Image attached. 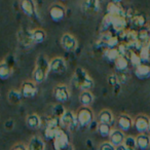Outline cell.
I'll return each mask as SVG.
<instances>
[{
	"label": "cell",
	"instance_id": "obj_1",
	"mask_svg": "<svg viewBox=\"0 0 150 150\" xmlns=\"http://www.w3.org/2000/svg\"><path fill=\"white\" fill-rule=\"evenodd\" d=\"M50 72V60L45 54H39L36 59L35 67L32 73V80H34L37 84H41L46 79Z\"/></svg>",
	"mask_w": 150,
	"mask_h": 150
},
{
	"label": "cell",
	"instance_id": "obj_2",
	"mask_svg": "<svg viewBox=\"0 0 150 150\" xmlns=\"http://www.w3.org/2000/svg\"><path fill=\"white\" fill-rule=\"evenodd\" d=\"M72 80L74 86L76 88H80L81 91H91L95 86L93 78L81 67H77L75 69Z\"/></svg>",
	"mask_w": 150,
	"mask_h": 150
},
{
	"label": "cell",
	"instance_id": "obj_3",
	"mask_svg": "<svg viewBox=\"0 0 150 150\" xmlns=\"http://www.w3.org/2000/svg\"><path fill=\"white\" fill-rule=\"evenodd\" d=\"M54 141V150H74L73 146L70 142V138H69L68 134L61 129L56 135Z\"/></svg>",
	"mask_w": 150,
	"mask_h": 150
},
{
	"label": "cell",
	"instance_id": "obj_4",
	"mask_svg": "<svg viewBox=\"0 0 150 150\" xmlns=\"http://www.w3.org/2000/svg\"><path fill=\"white\" fill-rule=\"evenodd\" d=\"M61 120L59 117L52 116L46 119L45 129H44V137L47 140H54L58 132L62 129Z\"/></svg>",
	"mask_w": 150,
	"mask_h": 150
},
{
	"label": "cell",
	"instance_id": "obj_5",
	"mask_svg": "<svg viewBox=\"0 0 150 150\" xmlns=\"http://www.w3.org/2000/svg\"><path fill=\"white\" fill-rule=\"evenodd\" d=\"M76 118L80 127H88L94 121V112L90 107H80L76 112Z\"/></svg>",
	"mask_w": 150,
	"mask_h": 150
},
{
	"label": "cell",
	"instance_id": "obj_6",
	"mask_svg": "<svg viewBox=\"0 0 150 150\" xmlns=\"http://www.w3.org/2000/svg\"><path fill=\"white\" fill-rule=\"evenodd\" d=\"M61 125L70 132H75L79 127V123L76 118V114L71 110H66L64 114L60 117Z\"/></svg>",
	"mask_w": 150,
	"mask_h": 150
},
{
	"label": "cell",
	"instance_id": "obj_7",
	"mask_svg": "<svg viewBox=\"0 0 150 150\" xmlns=\"http://www.w3.org/2000/svg\"><path fill=\"white\" fill-rule=\"evenodd\" d=\"M19 4L24 15L27 16L30 19L38 20L37 4H36L35 0H20Z\"/></svg>",
	"mask_w": 150,
	"mask_h": 150
},
{
	"label": "cell",
	"instance_id": "obj_8",
	"mask_svg": "<svg viewBox=\"0 0 150 150\" xmlns=\"http://www.w3.org/2000/svg\"><path fill=\"white\" fill-rule=\"evenodd\" d=\"M37 86L38 84L32 79H28L22 82L21 86H20V92H21L23 98L32 99L36 97V95L38 94Z\"/></svg>",
	"mask_w": 150,
	"mask_h": 150
},
{
	"label": "cell",
	"instance_id": "obj_9",
	"mask_svg": "<svg viewBox=\"0 0 150 150\" xmlns=\"http://www.w3.org/2000/svg\"><path fill=\"white\" fill-rule=\"evenodd\" d=\"M60 43L61 46L68 52H75V50H77V46H78L77 39L75 38L74 35H72L71 33H68V32H66V33H64L61 36Z\"/></svg>",
	"mask_w": 150,
	"mask_h": 150
},
{
	"label": "cell",
	"instance_id": "obj_10",
	"mask_svg": "<svg viewBox=\"0 0 150 150\" xmlns=\"http://www.w3.org/2000/svg\"><path fill=\"white\" fill-rule=\"evenodd\" d=\"M48 13L52 22L59 23L63 21L66 17V7L61 3H54L50 6Z\"/></svg>",
	"mask_w": 150,
	"mask_h": 150
},
{
	"label": "cell",
	"instance_id": "obj_11",
	"mask_svg": "<svg viewBox=\"0 0 150 150\" xmlns=\"http://www.w3.org/2000/svg\"><path fill=\"white\" fill-rule=\"evenodd\" d=\"M52 95L56 98V100L60 103H65L69 101L71 97L70 90L69 88L64 83H59L52 90Z\"/></svg>",
	"mask_w": 150,
	"mask_h": 150
},
{
	"label": "cell",
	"instance_id": "obj_12",
	"mask_svg": "<svg viewBox=\"0 0 150 150\" xmlns=\"http://www.w3.org/2000/svg\"><path fill=\"white\" fill-rule=\"evenodd\" d=\"M50 72L54 74H63L67 71L66 61L62 57H54L50 60Z\"/></svg>",
	"mask_w": 150,
	"mask_h": 150
},
{
	"label": "cell",
	"instance_id": "obj_13",
	"mask_svg": "<svg viewBox=\"0 0 150 150\" xmlns=\"http://www.w3.org/2000/svg\"><path fill=\"white\" fill-rule=\"evenodd\" d=\"M108 17L110 19L111 27L113 28L114 31L116 32L125 31V29L127 28V17H123V16H110V15H108Z\"/></svg>",
	"mask_w": 150,
	"mask_h": 150
},
{
	"label": "cell",
	"instance_id": "obj_14",
	"mask_svg": "<svg viewBox=\"0 0 150 150\" xmlns=\"http://www.w3.org/2000/svg\"><path fill=\"white\" fill-rule=\"evenodd\" d=\"M149 123L150 118L147 115L140 114L134 120V127L140 134H146V132H148L149 129Z\"/></svg>",
	"mask_w": 150,
	"mask_h": 150
},
{
	"label": "cell",
	"instance_id": "obj_15",
	"mask_svg": "<svg viewBox=\"0 0 150 150\" xmlns=\"http://www.w3.org/2000/svg\"><path fill=\"white\" fill-rule=\"evenodd\" d=\"M117 125L119 129L122 132H127L132 129L134 125V121L129 115L127 114H120L117 118Z\"/></svg>",
	"mask_w": 150,
	"mask_h": 150
},
{
	"label": "cell",
	"instance_id": "obj_16",
	"mask_svg": "<svg viewBox=\"0 0 150 150\" xmlns=\"http://www.w3.org/2000/svg\"><path fill=\"white\" fill-rule=\"evenodd\" d=\"M125 134L120 129H112L110 136H109V142L112 145H114L115 147H117L119 145H122L123 142H125Z\"/></svg>",
	"mask_w": 150,
	"mask_h": 150
},
{
	"label": "cell",
	"instance_id": "obj_17",
	"mask_svg": "<svg viewBox=\"0 0 150 150\" xmlns=\"http://www.w3.org/2000/svg\"><path fill=\"white\" fill-rule=\"evenodd\" d=\"M29 150H45V142L39 136H33L28 143Z\"/></svg>",
	"mask_w": 150,
	"mask_h": 150
},
{
	"label": "cell",
	"instance_id": "obj_18",
	"mask_svg": "<svg viewBox=\"0 0 150 150\" xmlns=\"http://www.w3.org/2000/svg\"><path fill=\"white\" fill-rule=\"evenodd\" d=\"M13 73V69L6 60H2L0 62V79L6 80L11 77Z\"/></svg>",
	"mask_w": 150,
	"mask_h": 150
},
{
	"label": "cell",
	"instance_id": "obj_19",
	"mask_svg": "<svg viewBox=\"0 0 150 150\" xmlns=\"http://www.w3.org/2000/svg\"><path fill=\"white\" fill-rule=\"evenodd\" d=\"M26 125L31 129H38L41 127V118L37 113H31L26 117Z\"/></svg>",
	"mask_w": 150,
	"mask_h": 150
},
{
	"label": "cell",
	"instance_id": "obj_20",
	"mask_svg": "<svg viewBox=\"0 0 150 150\" xmlns=\"http://www.w3.org/2000/svg\"><path fill=\"white\" fill-rule=\"evenodd\" d=\"M31 34L34 44H41L46 39V32L42 28H35V29L31 30Z\"/></svg>",
	"mask_w": 150,
	"mask_h": 150
},
{
	"label": "cell",
	"instance_id": "obj_21",
	"mask_svg": "<svg viewBox=\"0 0 150 150\" xmlns=\"http://www.w3.org/2000/svg\"><path fill=\"white\" fill-rule=\"evenodd\" d=\"M18 38H19V42L23 46H30L33 45V40H32V34L30 30L23 29V33L19 32L18 34Z\"/></svg>",
	"mask_w": 150,
	"mask_h": 150
},
{
	"label": "cell",
	"instance_id": "obj_22",
	"mask_svg": "<svg viewBox=\"0 0 150 150\" xmlns=\"http://www.w3.org/2000/svg\"><path fill=\"white\" fill-rule=\"evenodd\" d=\"M107 13L110 16H123L127 17V13L123 11L122 7L119 5V3H115L113 1L108 3L107 5Z\"/></svg>",
	"mask_w": 150,
	"mask_h": 150
},
{
	"label": "cell",
	"instance_id": "obj_23",
	"mask_svg": "<svg viewBox=\"0 0 150 150\" xmlns=\"http://www.w3.org/2000/svg\"><path fill=\"white\" fill-rule=\"evenodd\" d=\"M131 24L133 25V27L143 29L147 24V18L143 13H136L131 17Z\"/></svg>",
	"mask_w": 150,
	"mask_h": 150
},
{
	"label": "cell",
	"instance_id": "obj_24",
	"mask_svg": "<svg viewBox=\"0 0 150 150\" xmlns=\"http://www.w3.org/2000/svg\"><path fill=\"white\" fill-rule=\"evenodd\" d=\"M135 75L139 79H147L150 77V66L141 64L135 68Z\"/></svg>",
	"mask_w": 150,
	"mask_h": 150
},
{
	"label": "cell",
	"instance_id": "obj_25",
	"mask_svg": "<svg viewBox=\"0 0 150 150\" xmlns=\"http://www.w3.org/2000/svg\"><path fill=\"white\" fill-rule=\"evenodd\" d=\"M99 122L100 123H106V125H113L114 122V115L108 109H104L99 113Z\"/></svg>",
	"mask_w": 150,
	"mask_h": 150
},
{
	"label": "cell",
	"instance_id": "obj_26",
	"mask_svg": "<svg viewBox=\"0 0 150 150\" xmlns=\"http://www.w3.org/2000/svg\"><path fill=\"white\" fill-rule=\"evenodd\" d=\"M136 142H137V147L140 150H146L150 146V136L147 134H140L136 137Z\"/></svg>",
	"mask_w": 150,
	"mask_h": 150
},
{
	"label": "cell",
	"instance_id": "obj_27",
	"mask_svg": "<svg viewBox=\"0 0 150 150\" xmlns=\"http://www.w3.org/2000/svg\"><path fill=\"white\" fill-rule=\"evenodd\" d=\"M129 61L127 56H120L114 62V66L117 72H125L129 68Z\"/></svg>",
	"mask_w": 150,
	"mask_h": 150
},
{
	"label": "cell",
	"instance_id": "obj_28",
	"mask_svg": "<svg viewBox=\"0 0 150 150\" xmlns=\"http://www.w3.org/2000/svg\"><path fill=\"white\" fill-rule=\"evenodd\" d=\"M79 102L82 106L90 107L94 102V95L91 91H82L79 95Z\"/></svg>",
	"mask_w": 150,
	"mask_h": 150
},
{
	"label": "cell",
	"instance_id": "obj_29",
	"mask_svg": "<svg viewBox=\"0 0 150 150\" xmlns=\"http://www.w3.org/2000/svg\"><path fill=\"white\" fill-rule=\"evenodd\" d=\"M7 99H8V102L13 105H18L21 103L23 96H22L20 90H15V88H11L7 93Z\"/></svg>",
	"mask_w": 150,
	"mask_h": 150
},
{
	"label": "cell",
	"instance_id": "obj_30",
	"mask_svg": "<svg viewBox=\"0 0 150 150\" xmlns=\"http://www.w3.org/2000/svg\"><path fill=\"white\" fill-rule=\"evenodd\" d=\"M83 9L86 11L98 13L100 9V2L99 0H86L83 3Z\"/></svg>",
	"mask_w": 150,
	"mask_h": 150
},
{
	"label": "cell",
	"instance_id": "obj_31",
	"mask_svg": "<svg viewBox=\"0 0 150 150\" xmlns=\"http://www.w3.org/2000/svg\"><path fill=\"white\" fill-rule=\"evenodd\" d=\"M103 56H104V58L106 59L107 61H109V62H115L116 59L120 57V54H119L117 47L106 48L105 52H104V54H103Z\"/></svg>",
	"mask_w": 150,
	"mask_h": 150
},
{
	"label": "cell",
	"instance_id": "obj_32",
	"mask_svg": "<svg viewBox=\"0 0 150 150\" xmlns=\"http://www.w3.org/2000/svg\"><path fill=\"white\" fill-rule=\"evenodd\" d=\"M127 52H129V56H127V59H129V63H132V65L135 66V68L142 64L141 58H140V54L138 52H133V50H129Z\"/></svg>",
	"mask_w": 150,
	"mask_h": 150
},
{
	"label": "cell",
	"instance_id": "obj_33",
	"mask_svg": "<svg viewBox=\"0 0 150 150\" xmlns=\"http://www.w3.org/2000/svg\"><path fill=\"white\" fill-rule=\"evenodd\" d=\"M140 58H141L142 63L143 62H148L150 60V46L149 44L147 45H143L139 50Z\"/></svg>",
	"mask_w": 150,
	"mask_h": 150
},
{
	"label": "cell",
	"instance_id": "obj_34",
	"mask_svg": "<svg viewBox=\"0 0 150 150\" xmlns=\"http://www.w3.org/2000/svg\"><path fill=\"white\" fill-rule=\"evenodd\" d=\"M98 132L102 137H109L112 132L111 129V125H106V123H99L98 125Z\"/></svg>",
	"mask_w": 150,
	"mask_h": 150
},
{
	"label": "cell",
	"instance_id": "obj_35",
	"mask_svg": "<svg viewBox=\"0 0 150 150\" xmlns=\"http://www.w3.org/2000/svg\"><path fill=\"white\" fill-rule=\"evenodd\" d=\"M123 145L127 148L131 150H135L137 148V142H136V138H134L133 136H127L125 137V142H123Z\"/></svg>",
	"mask_w": 150,
	"mask_h": 150
},
{
	"label": "cell",
	"instance_id": "obj_36",
	"mask_svg": "<svg viewBox=\"0 0 150 150\" xmlns=\"http://www.w3.org/2000/svg\"><path fill=\"white\" fill-rule=\"evenodd\" d=\"M65 111H66V109H65L62 105H57V106L54 107V111H52V112H54V116L60 118V117L64 114Z\"/></svg>",
	"mask_w": 150,
	"mask_h": 150
},
{
	"label": "cell",
	"instance_id": "obj_37",
	"mask_svg": "<svg viewBox=\"0 0 150 150\" xmlns=\"http://www.w3.org/2000/svg\"><path fill=\"white\" fill-rule=\"evenodd\" d=\"M100 150H116V147L110 143V142H104L101 144Z\"/></svg>",
	"mask_w": 150,
	"mask_h": 150
},
{
	"label": "cell",
	"instance_id": "obj_38",
	"mask_svg": "<svg viewBox=\"0 0 150 150\" xmlns=\"http://www.w3.org/2000/svg\"><path fill=\"white\" fill-rule=\"evenodd\" d=\"M11 150H29L28 146H26L24 143H17L11 147Z\"/></svg>",
	"mask_w": 150,
	"mask_h": 150
},
{
	"label": "cell",
	"instance_id": "obj_39",
	"mask_svg": "<svg viewBox=\"0 0 150 150\" xmlns=\"http://www.w3.org/2000/svg\"><path fill=\"white\" fill-rule=\"evenodd\" d=\"M116 150H131V149H129V148H127L125 145H119V146H117L116 147Z\"/></svg>",
	"mask_w": 150,
	"mask_h": 150
},
{
	"label": "cell",
	"instance_id": "obj_40",
	"mask_svg": "<svg viewBox=\"0 0 150 150\" xmlns=\"http://www.w3.org/2000/svg\"><path fill=\"white\" fill-rule=\"evenodd\" d=\"M113 2H115V3H120V1L121 0H112Z\"/></svg>",
	"mask_w": 150,
	"mask_h": 150
},
{
	"label": "cell",
	"instance_id": "obj_41",
	"mask_svg": "<svg viewBox=\"0 0 150 150\" xmlns=\"http://www.w3.org/2000/svg\"><path fill=\"white\" fill-rule=\"evenodd\" d=\"M148 31H149V35H150V26L148 27Z\"/></svg>",
	"mask_w": 150,
	"mask_h": 150
},
{
	"label": "cell",
	"instance_id": "obj_42",
	"mask_svg": "<svg viewBox=\"0 0 150 150\" xmlns=\"http://www.w3.org/2000/svg\"><path fill=\"white\" fill-rule=\"evenodd\" d=\"M148 132L150 133V123H149V129H148Z\"/></svg>",
	"mask_w": 150,
	"mask_h": 150
},
{
	"label": "cell",
	"instance_id": "obj_43",
	"mask_svg": "<svg viewBox=\"0 0 150 150\" xmlns=\"http://www.w3.org/2000/svg\"><path fill=\"white\" fill-rule=\"evenodd\" d=\"M99 2H100V3H101V2H102V0H99Z\"/></svg>",
	"mask_w": 150,
	"mask_h": 150
},
{
	"label": "cell",
	"instance_id": "obj_44",
	"mask_svg": "<svg viewBox=\"0 0 150 150\" xmlns=\"http://www.w3.org/2000/svg\"><path fill=\"white\" fill-rule=\"evenodd\" d=\"M149 46H150V42H149Z\"/></svg>",
	"mask_w": 150,
	"mask_h": 150
},
{
	"label": "cell",
	"instance_id": "obj_45",
	"mask_svg": "<svg viewBox=\"0 0 150 150\" xmlns=\"http://www.w3.org/2000/svg\"><path fill=\"white\" fill-rule=\"evenodd\" d=\"M62 1H65V0H62Z\"/></svg>",
	"mask_w": 150,
	"mask_h": 150
},
{
	"label": "cell",
	"instance_id": "obj_46",
	"mask_svg": "<svg viewBox=\"0 0 150 150\" xmlns=\"http://www.w3.org/2000/svg\"><path fill=\"white\" fill-rule=\"evenodd\" d=\"M149 61H150V60H149Z\"/></svg>",
	"mask_w": 150,
	"mask_h": 150
}]
</instances>
